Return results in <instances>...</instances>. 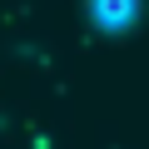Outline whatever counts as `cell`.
<instances>
[{
  "mask_svg": "<svg viewBox=\"0 0 149 149\" xmlns=\"http://www.w3.org/2000/svg\"><path fill=\"white\" fill-rule=\"evenodd\" d=\"M90 10H95L100 25L119 30V25H129V20L139 15V0H90Z\"/></svg>",
  "mask_w": 149,
  "mask_h": 149,
  "instance_id": "obj_1",
  "label": "cell"
}]
</instances>
